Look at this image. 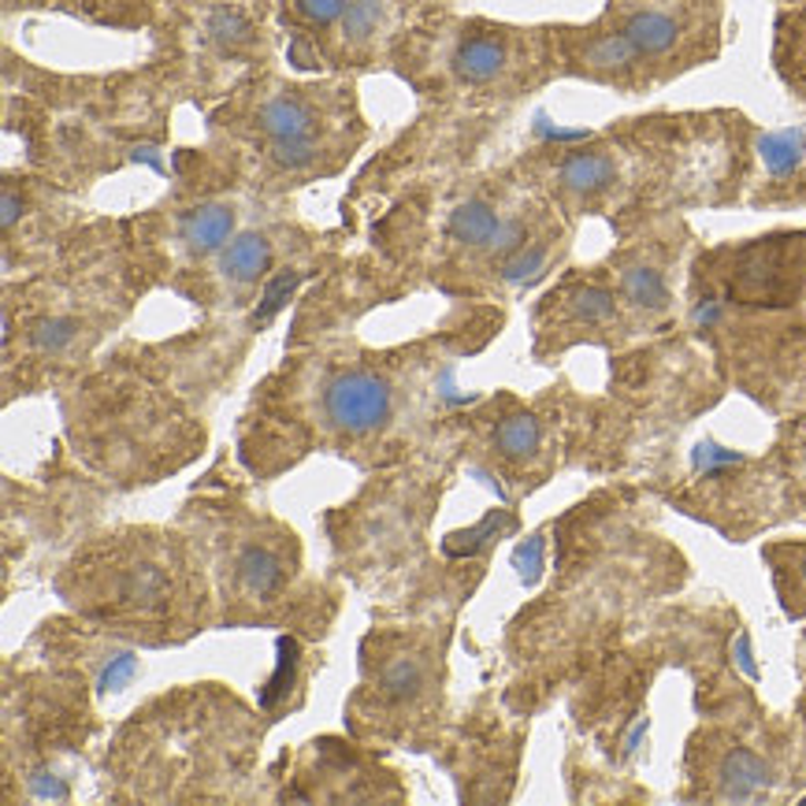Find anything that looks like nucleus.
Masks as SVG:
<instances>
[{
  "label": "nucleus",
  "instance_id": "obj_1",
  "mask_svg": "<svg viewBox=\"0 0 806 806\" xmlns=\"http://www.w3.org/2000/svg\"><path fill=\"white\" fill-rule=\"evenodd\" d=\"M324 412L349 435L376 431L390 417V387L373 373H346L324 390Z\"/></svg>",
  "mask_w": 806,
  "mask_h": 806
},
{
  "label": "nucleus",
  "instance_id": "obj_2",
  "mask_svg": "<svg viewBox=\"0 0 806 806\" xmlns=\"http://www.w3.org/2000/svg\"><path fill=\"white\" fill-rule=\"evenodd\" d=\"M717 781H721V795H725V799H751V795H758L769 784V769H766V762L758 755H751L747 747H732L728 755L721 758Z\"/></svg>",
  "mask_w": 806,
  "mask_h": 806
},
{
  "label": "nucleus",
  "instance_id": "obj_3",
  "mask_svg": "<svg viewBox=\"0 0 806 806\" xmlns=\"http://www.w3.org/2000/svg\"><path fill=\"white\" fill-rule=\"evenodd\" d=\"M621 34L632 41L640 57H662V52H670L676 45V38H681V23L665 12H635L629 23H624Z\"/></svg>",
  "mask_w": 806,
  "mask_h": 806
},
{
  "label": "nucleus",
  "instance_id": "obj_4",
  "mask_svg": "<svg viewBox=\"0 0 806 806\" xmlns=\"http://www.w3.org/2000/svg\"><path fill=\"white\" fill-rule=\"evenodd\" d=\"M231 227H235V212L224 208V205H205V208L190 212V216L183 220V227H178V235H183V242L190 249L212 253L227 242Z\"/></svg>",
  "mask_w": 806,
  "mask_h": 806
},
{
  "label": "nucleus",
  "instance_id": "obj_5",
  "mask_svg": "<svg viewBox=\"0 0 806 806\" xmlns=\"http://www.w3.org/2000/svg\"><path fill=\"white\" fill-rule=\"evenodd\" d=\"M561 186L577 197H591L602 194L613 183V161L606 153H572L565 164H561Z\"/></svg>",
  "mask_w": 806,
  "mask_h": 806
},
{
  "label": "nucleus",
  "instance_id": "obj_6",
  "mask_svg": "<svg viewBox=\"0 0 806 806\" xmlns=\"http://www.w3.org/2000/svg\"><path fill=\"white\" fill-rule=\"evenodd\" d=\"M238 580H242V588H246L249 595L268 599V595L279 591V583H283V558L275 554L272 547H264V543L246 547L238 554Z\"/></svg>",
  "mask_w": 806,
  "mask_h": 806
},
{
  "label": "nucleus",
  "instance_id": "obj_7",
  "mask_svg": "<svg viewBox=\"0 0 806 806\" xmlns=\"http://www.w3.org/2000/svg\"><path fill=\"white\" fill-rule=\"evenodd\" d=\"M268 264H272V249H268V242H264L261 235L235 238L227 246L224 257H220V268H224L227 279H235V283L261 279V275L268 272Z\"/></svg>",
  "mask_w": 806,
  "mask_h": 806
},
{
  "label": "nucleus",
  "instance_id": "obj_8",
  "mask_svg": "<svg viewBox=\"0 0 806 806\" xmlns=\"http://www.w3.org/2000/svg\"><path fill=\"white\" fill-rule=\"evenodd\" d=\"M453 68H458L461 79L469 82H487L494 79L498 71L506 68V49L502 41L494 38H469L465 45L458 49V57H453Z\"/></svg>",
  "mask_w": 806,
  "mask_h": 806
},
{
  "label": "nucleus",
  "instance_id": "obj_9",
  "mask_svg": "<svg viewBox=\"0 0 806 806\" xmlns=\"http://www.w3.org/2000/svg\"><path fill=\"white\" fill-rule=\"evenodd\" d=\"M257 123L264 134L272 137H309L313 115L298 98H275L257 112Z\"/></svg>",
  "mask_w": 806,
  "mask_h": 806
},
{
  "label": "nucleus",
  "instance_id": "obj_10",
  "mask_svg": "<svg viewBox=\"0 0 806 806\" xmlns=\"http://www.w3.org/2000/svg\"><path fill=\"white\" fill-rule=\"evenodd\" d=\"M502 220L494 216V208L487 201H465L450 212V235L465 242V246H487L494 238V231Z\"/></svg>",
  "mask_w": 806,
  "mask_h": 806
},
{
  "label": "nucleus",
  "instance_id": "obj_11",
  "mask_svg": "<svg viewBox=\"0 0 806 806\" xmlns=\"http://www.w3.org/2000/svg\"><path fill=\"white\" fill-rule=\"evenodd\" d=\"M379 684H384V695L395 698V703H412V698L424 692V684H428V673H424L420 657L395 654L384 665V676H379Z\"/></svg>",
  "mask_w": 806,
  "mask_h": 806
},
{
  "label": "nucleus",
  "instance_id": "obj_12",
  "mask_svg": "<svg viewBox=\"0 0 806 806\" xmlns=\"http://www.w3.org/2000/svg\"><path fill=\"white\" fill-rule=\"evenodd\" d=\"M621 286H624V298H629L632 305H640V309H662L665 298H670L662 272L646 268V264H635V268L624 272Z\"/></svg>",
  "mask_w": 806,
  "mask_h": 806
},
{
  "label": "nucleus",
  "instance_id": "obj_13",
  "mask_svg": "<svg viewBox=\"0 0 806 806\" xmlns=\"http://www.w3.org/2000/svg\"><path fill=\"white\" fill-rule=\"evenodd\" d=\"M762 161H766L769 175H792L795 167L803 164V134L799 131H784V134H769L762 137Z\"/></svg>",
  "mask_w": 806,
  "mask_h": 806
},
{
  "label": "nucleus",
  "instance_id": "obj_14",
  "mask_svg": "<svg viewBox=\"0 0 806 806\" xmlns=\"http://www.w3.org/2000/svg\"><path fill=\"white\" fill-rule=\"evenodd\" d=\"M640 60V52L624 34H602L599 41H591L588 49V63L599 71H624Z\"/></svg>",
  "mask_w": 806,
  "mask_h": 806
},
{
  "label": "nucleus",
  "instance_id": "obj_15",
  "mask_svg": "<svg viewBox=\"0 0 806 806\" xmlns=\"http://www.w3.org/2000/svg\"><path fill=\"white\" fill-rule=\"evenodd\" d=\"M539 447V424L532 417H509L502 428H498V450L506 453V458H513V461H521L528 458Z\"/></svg>",
  "mask_w": 806,
  "mask_h": 806
},
{
  "label": "nucleus",
  "instance_id": "obj_16",
  "mask_svg": "<svg viewBox=\"0 0 806 806\" xmlns=\"http://www.w3.org/2000/svg\"><path fill=\"white\" fill-rule=\"evenodd\" d=\"M313 156H316V150L309 137H275L272 142V161L286 167V172H298V167L313 164Z\"/></svg>",
  "mask_w": 806,
  "mask_h": 806
},
{
  "label": "nucleus",
  "instance_id": "obj_17",
  "mask_svg": "<svg viewBox=\"0 0 806 806\" xmlns=\"http://www.w3.org/2000/svg\"><path fill=\"white\" fill-rule=\"evenodd\" d=\"M572 313L580 316V320H606V316H613V294L606 290H599V286H583V290L572 294Z\"/></svg>",
  "mask_w": 806,
  "mask_h": 806
},
{
  "label": "nucleus",
  "instance_id": "obj_18",
  "mask_svg": "<svg viewBox=\"0 0 806 806\" xmlns=\"http://www.w3.org/2000/svg\"><path fill=\"white\" fill-rule=\"evenodd\" d=\"M543 261H547V249L543 246H521L513 253V257L506 261V268H502V279L506 283H524V279H532V275H539V268H543Z\"/></svg>",
  "mask_w": 806,
  "mask_h": 806
},
{
  "label": "nucleus",
  "instance_id": "obj_19",
  "mask_svg": "<svg viewBox=\"0 0 806 806\" xmlns=\"http://www.w3.org/2000/svg\"><path fill=\"white\" fill-rule=\"evenodd\" d=\"M376 19H379L376 0H349L346 12H343V30L349 38H365L376 30Z\"/></svg>",
  "mask_w": 806,
  "mask_h": 806
},
{
  "label": "nucleus",
  "instance_id": "obj_20",
  "mask_svg": "<svg viewBox=\"0 0 806 806\" xmlns=\"http://www.w3.org/2000/svg\"><path fill=\"white\" fill-rule=\"evenodd\" d=\"M208 27H212V34H216V41H224V45H242V41H249V34H253L246 19L238 12H227V8H220Z\"/></svg>",
  "mask_w": 806,
  "mask_h": 806
},
{
  "label": "nucleus",
  "instance_id": "obj_21",
  "mask_svg": "<svg viewBox=\"0 0 806 806\" xmlns=\"http://www.w3.org/2000/svg\"><path fill=\"white\" fill-rule=\"evenodd\" d=\"M75 338V320H41L34 327V346L38 349H49V354H57Z\"/></svg>",
  "mask_w": 806,
  "mask_h": 806
},
{
  "label": "nucleus",
  "instance_id": "obj_22",
  "mask_svg": "<svg viewBox=\"0 0 806 806\" xmlns=\"http://www.w3.org/2000/svg\"><path fill=\"white\" fill-rule=\"evenodd\" d=\"M294 286H298V272H290V275H279V279H275L272 286H268V294H264V305L257 309V316H253V320L257 324H264L268 320L272 313H279L283 309V302L290 298V290Z\"/></svg>",
  "mask_w": 806,
  "mask_h": 806
},
{
  "label": "nucleus",
  "instance_id": "obj_23",
  "mask_svg": "<svg viewBox=\"0 0 806 806\" xmlns=\"http://www.w3.org/2000/svg\"><path fill=\"white\" fill-rule=\"evenodd\" d=\"M487 246H491L494 257H513V253L524 246V224L521 220H506V224H498L494 238L487 242Z\"/></svg>",
  "mask_w": 806,
  "mask_h": 806
},
{
  "label": "nucleus",
  "instance_id": "obj_24",
  "mask_svg": "<svg viewBox=\"0 0 806 806\" xmlns=\"http://www.w3.org/2000/svg\"><path fill=\"white\" fill-rule=\"evenodd\" d=\"M294 4L309 23H331L346 12V0H294Z\"/></svg>",
  "mask_w": 806,
  "mask_h": 806
},
{
  "label": "nucleus",
  "instance_id": "obj_25",
  "mask_svg": "<svg viewBox=\"0 0 806 806\" xmlns=\"http://www.w3.org/2000/svg\"><path fill=\"white\" fill-rule=\"evenodd\" d=\"M0 208H4V216H0V224L4 227H12L16 224V216H19V201L12 190H4V201H0Z\"/></svg>",
  "mask_w": 806,
  "mask_h": 806
},
{
  "label": "nucleus",
  "instance_id": "obj_26",
  "mask_svg": "<svg viewBox=\"0 0 806 806\" xmlns=\"http://www.w3.org/2000/svg\"><path fill=\"white\" fill-rule=\"evenodd\" d=\"M799 572H803V580H806V550L799 554Z\"/></svg>",
  "mask_w": 806,
  "mask_h": 806
}]
</instances>
